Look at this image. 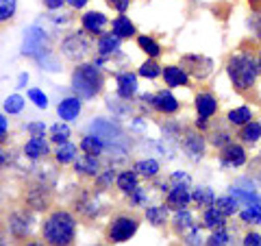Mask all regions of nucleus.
<instances>
[{
  "instance_id": "obj_1",
  "label": "nucleus",
  "mask_w": 261,
  "mask_h": 246,
  "mask_svg": "<svg viewBox=\"0 0 261 246\" xmlns=\"http://www.w3.org/2000/svg\"><path fill=\"white\" fill-rule=\"evenodd\" d=\"M226 72L231 79L233 87L238 92H248L255 87L257 77H259V63L250 53H235L228 57L226 61Z\"/></svg>"
},
{
  "instance_id": "obj_2",
  "label": "nucleus",
  "mask_w": 261,
  "mask_h": 246,
  "mask_svg": "<svg viewBox=\"0 0 261 246\" xmlns=\"http://www.w3.org/2000/svg\"><path fill=\"white\" fill-rule=\"evenodd\" d=\"M44 240L55 246H68L76 237V220L68 211H53L42 225Z\"/></svg>"
},
{
  "instance_id": "obj_3",
  "label": "nucleus",
  "mask_w": 261,
  "mask_h": 246,
  "mask_svg": "<svg viewBox=\"0 0 261 246\" xmlns=\"http://www.w3.org/2000/svg\"><path fill=\"white\" fill-rule=\"evenodd\" d=\"M102 75L94 65H79L72 75V87L74 92L83 98H94L96 94L102 92Z\"/></svg>"
},
{
  "instance_id": "obj_4",
  "label": "nucleus",
  "mask_w": 261,
  "mask_h": 246,
  "mask_svg": "<svg viewBox=\"0 0 261 246\" xmlns=\"http://www.w3.org/2000/svg\"><path fill=\"white\" fill-rule=\"evenodd\" d=\"M137 225H140L137 223V218H130V216H124V214L116 216L107 227V240L113 242V244L130 240V237L135 235V231H137Z\"/></svg>"
},
{
  "instance_id": "obj_5",
  "label": "nucleus",
  "mask_w": 261,
  "mask_h": 246,
  "mask_svg": "<svg viewBox=\"0 0 261 246\" xmlns=\"http://www.w3.org/2000/svg\"><path fill=\"white\" fill-rule=\"evenodd\" d=\"M92 48V42L85 37V33H74V35L65 37L63 44H61V53L68 57L70 61H79L89 53Z\"/></svg>"
},
{
  "instance_id": "obj_6",
  "label": "nucleus",
  "mask_w": 261,
  "mask_h": 246,
  "mask_svg": "<svg viewBox=\"0 0 261 246\" xmlns=\"http://www.w3.org/2000/svg\"><path fill=\"white\" fill-rule=\"evenodd\" d=\"M214 63L207 57H200V55H185L183 57V70L187 75H192L196 79H207Z\"/></svg>"
},
{
  "instance_id": "obj_7",
  "label": "nucleus",
  "mask_w": 261,
  "mask_h": 246,
  "mask_svg": "<svg viewBox=\"0 0 261 246\" xmlns=\"http://www.w3.org/2000/svg\"><path fill=\"white\" fill-rule=\"evenodd\" d=\"M220 161H222V166L240 168V166H244V163H246V151H244L240 144L228 142L226 146H222V153H220Z\"/></svg>"
},
{
  "instance_id": "obj_8",
  "label": "nucleus",
  "mask_w": 261,
  "mask_h": 246,
  "mask_svg": "<svg viewBox=\"0 0 261 246\" xmlns=\"http://www.w3.org/2000/svg\"><path fill=\"white\" fill-rule=\"evenodd\" d=\"M196 111H198V118L209 120L211 116H216L218 111V101L211 92H200L196 96Z\"/></svg>"
},
{
  "instance_id": "obj_9",
  "label": "nucleus",
  "mask_w": 261,
  "mask_h": 246,
  "mask_svg": "<svg viewBox=\"0 0 261 246\" xmlns=\"http://www.w3.org/2000/svg\"><path fill=\"white\" fill-rule=\"evenodd\" d=\"M152 107L159 113H174V111H178V103H176V98L172 94L163 89V92L152 96Z\"/></svg>"
},
{
  "instance_id": "obj_10",
  "label": "nucleus",
  "mask_w": 261,
  "mask_h": 246,
  "mask_svg": "<svg viewBox=\"0 0 261 246\" xmlns=\"http://www.w3.org/2000/svg\"><path fill=\"white\" fill-rule=\"evenodd\" d=\"M192 201V194H190V190H187L185 185H176L172 192L168 194V199H166V205L170 209H183V207H187V203Z\"/></svg>"
},
{
  "instance_id": "obj_11",
  "label": "nucleus",
  "mask_w": 261,
  "mask_h": 246,
  "mask_svg": "<svg viewBox=\"0 0 261 246\" xmlns=\"http://www.w3.org/2000/svg\"><path fill=\"white\" fill-rule=\"evenodd\" d=\"M161 75H163L166 85H170V87L187 85V72L183 68H178V65H166V68L161 70Z\"/></svg>"
},
{
  "instance_id": "obj_12",
  "label": "nucleus",
  "mask_w": 261,
  "mask_h": 246,
  "mask_svg": "<svg viewBox=\"0 0 261 246\" xmlns=\"http://www.w3.org/2000/svg\"><path fill=\"white\" fill-rule=\"evenodd\" d=\"M183 146H185V151L190 153L194 159L202 157V153H205V142H202V135H198L196 131H187L185 137H183Z\"/></svg>"
},
{
  "instance_id": "obj_13",
  "label": "nucleus",
  "mask_w": 261,
  "mask_h": 246,
  "mask_svg": "<svg viewBox=\"0 0 261 246\" xmlns=\"http://www.w3.org/2000/svg\"><path fill=\"white\" fill-rule=\"evenodd\" d=\"M105 24H107V15L98 13V11H89L83 15V29L87 33H92V35H98V33H102Z\"/></svg>"
},
{
  "instance_id": "obj_14",
  "label": "nucleus",
  "mask_w": 261,
  "mask_h": 246,
  "mask_svg": "<svg viewBox=\"0 0 261 246\" xmlns=\"http://www.w3.org/2000/svg\"><path fill=\"white\" fill-rule=\"evenodd\" d=\"M24 153H27L31 159H39V157H44V155H48V144L44 142V133L33 135L27 142V146H24Z\"/></svg>"
},
{
  "instance_id": "obj_15",
  "label": "nucleus",
  "mask_w": 261,
  "mask_h": 246,
  "mask_svg": "<svg viewBox=\"0 0 261 246\" xmlns=\"http://www.w3.org/2000/svg\"><path fill=\"white\" fill-rule=\"evenodd\" d=\"M42 39L44 33L37 27H33L24 37V55H37V51H42Z\"/></svg>"
},
{
  "instance_id": "obj_16",
  "label": "nucleus",
  "mask_w": 261,
  "mask_h": 246,
  "mask_svg": "<svg viewBox=\"0 0 261 246\" xmlns=\"http://www.w3.org/2000/svg\"><path fill=\"white\" fill-rule=\"evenodd\" d=\"M120 39L122 37H118L116 33H105V35L98 37V53H100L102 57H107L111 53L120 51Z\"/></svg>"
},
{
  "instance_id": "obj_17",
  "label": "nucleus",
  "mask_w": 261,
  "mask_h": 246,
  "mask_svg": "<svg viewBox=\"0 0 261 246\" xmlns=\"http://www.w3.org/2000/svg\"><path fill=\"white\" fill-rule=\"evenodd\" d=\"M59 116L61 120L65 122H70V120H76L79 118V113H81V101L79 98H65V101L59 105Z\"/></svg>"
},
{
  "instance_id": "obj_18",
  "label": "nucleus",
  "mask_w": 261,
  "mask_h": 246,
  "mask_svg": "<svg viewBox=\"0 0 261 246\" xmlns=\"http://www.w3.org/2000/svg\"><path fill=\"white\" fill-rule=\"evenodd\" d=\"M137 92V79L135 75H130V72H124V75L118 77V94L122 98H130Z\"/></svg>"
},
{
  "instance_id": "obj_19",
  "label": "nucleus",
  "mask_w": 261,
  "mask_h": 246,
  "mask_svg": "<svg viewBox=\"0 0 261 246\" xmlns=\"http://www.w3.org/2000/svg\"><path fill=\"white\" fill-rule=\"evenodd\" d=\"M74 170L81 172V175H92L96 177L98 175V159L94 157V155H83V157H79L74 161Z\"/></svg>"
},
{
  "instance_id": "obj_20",
  "label": "nucleus",
  "mask_w": 261,
  "mask_h": 246,
  "mask_svg": "<svg viewBox=\"0 0 261 246\" xmlns=\"http://www.w3.org/2000/svg\"><path fill=\"white\" fill-rule=\"evenodd\" d=\"M113 33H116L118 37H133L135 35V24L128 18H124V15H118V18L113 20Z\"/></svg>"
},
{
  "instance_id": "obj_21",
  "label": "nucleus",
  "mask_w": 261,
  "mask_h": 246,
  "mask_svg": "<svg viewBox=\"0 0 261 246\" xmlns=\"http://www.w3.org/2000/svg\"><path fill=\"white\" fill-rule=\"evenodd\" d=\"M9 229H11V233H13L15 237H24V235L29 233V229H31L29 218H27V216H22V214L11 216V220H9Z\"/></svg>"
},
{
  "instance_id": "obj_22",
  "label": "nucleus",
  "mask_w": 261,
  "mask_h": 246,
  "mask_svg": "<svg viewBox=\"0 0 261 246\" xmlns=\"http://www.w3.org/2000/svg\"><path fill=\"white\" fill-rule=\"evenodd\" d=\"M240 137H242L246 144L257 142V139L261 137V125H259V122H255V120L246 122V125L242 127V131H240Z\"/></svg>"
},
{
  "instance_id": "obj_23",
  "label": "nucleus",
  "mask_w": 261,
  "mask_h": 246,
  "mask_svg": "<svg viewBox=\"0 0 261 246\" xmlns=\"http://www.w3.org/2000/svg\"><path fill=\"white\" fill-rule=\"evenodd\" d=\"M202 220H205V227H209V229H220V227H224V214H222V211H220L218 207H207Z\"/></svg>"
},
{
  "instance_id": "obj_24",
  "label": "nucleus",
  "mask_w": 261,
  "mask_h": 246,
  "mask_svg": "<svg viewBox=\"0 0 261 246\" xmlns=\"http://www.w3.org/2000/svg\"><path fill=\"white\" fill-rule=\"evenodd\" d=\"M81 149H83V153L87 155H100L102 153V139L98 135H85L83 139H81Z\"/></svg>"
},
{
  "instance_id": "obj_25",
  "label": "nucleus",
  "mask_w": 261,
  "mask_h": 246,
  "mask_svg": "<svg viewBox=\"0 0 261 246\" xmlns=\"http://www.w3.org/2000/svg\"><path fill=\"white\" fill-rule=\"evenodd\" d=\"M226 120L231 122V125H235V127H244L246 122H250V120H252V113H250V109H248V107H238V109L228 111Z\"/></svg>"
},
{
  "instance_id": "obj_26",
  "label": "nucleus",
  "mask_w": 261,
  "mask_h": 246,
  "mask_svg": "<svg viewBox=\"0 0 261 246\" xmlns=\"http://www.w3.org/2000/svg\"><path fill=\"white\" fill-rule=\"evenodd\" d=\"M118 187L124 194H133L135 190H137V179H135V170L130 172V170H126V172H122V175L118 177Z\"/></svg>"
},
{
  "instance_id": "obj_27",
  "label": "nucleus",
  "mask_w": 261,
  "mask_h": 246,
  "mask_svg": "<svg viewBox=\"0 0 261 246\" xmlns=\"http://www.w3.org/2000/svg\"><path fill=\"white\" fill-rule=\"evenodd\" d=\"M55 157H57V161H59V163L74 161V157H76V146L74 144H68V142L59 144V149H57V153H55Z\"/></svg>"
},
{
  "instance_id": "obj_28",
  "label": "nucleus",
  "mask_w": 261,
  "mask_h": 246,
  "mask_svg": "<svg viewBox=\"0 0 261 246\" xmlns=\"http://www.w3.org/2000/svg\"><path fill=\"white\" fill-rule=\"evenodd\" d=\"M242 220H244L246 225H261V203H259V201H257L255 205L250 203L248 207L242 211Z\"/></svg>"
},
{
  "instance_id": "obj_29",
  "label": "nucleus",
  "mask_w": 261,
  "mask_h": 246,
  "mask_svg": "<svg viewBox=\"0 0 261 246\" xmlns=\"http://www.w3.org/2000/svg\"><path fill=\"white\" fill-rule=\"evenodd\" d=\"M192 201L198 205V207H211L214 205V192L209 190V187H198L194 194H192Z\"/></svg>"
},
{
  "instance_id": "obj_30",
  "label": "nucleus",
  "mask_w": 261,
  "mask_h": 246,
  "mask_svg": "<svg viewBox=\"0 0 261 246\" xmlns=\"http://www.w3.org/2000/svg\"><path fill=\"white\" fill-rule=\"evenodd\" d=\"M15 7H18V0H0V27L13 20Z\"/></svg>"
},
{
  "instance_id": "obj_31",
  "label": "nucleus",
  "mask_w": 261,
  "mask_h": 246,
  "mask_svg": "<svg viewBox=\"0 0 261 246\" xmlns=\"http://www.w3.org/2000/svg\"><path fill=\"white\" fill-rule=\"evenodd\" d=\"M137 44H140L142 51L148 57H152V59H154V57H159V53H161V46L154 42L152 37H148V35H142L140 39H137Z\"/></svg>"
},
{
  "instance_id": "obj_32",
  "label": "nucleus",
  "mask_w": 261,
  "mask_h": 246,
  "mask_svg": "<svg viewBox=\"0 0 261 246\" xmlns=\"http://www.w3.org/2000/svg\"><path fill=\"white\" fill-rule=\"evenodd\" d=\"M135 172H140L142 177H154L159 172V163L154 161V159L140 161V163H135Z\"/></svg>"
},
{
  "instance_id": "obj_33",
  "label": "nucleus",
  "mask_w": 261,
  "mask_h": 246,
  "mask_svg": "<svg viewBox=\"0 0 261 246\" xmlns=\"http://www.w3.org/2000/svg\"><path fill=\"white\" fill-rule=\"evenodd\" d=\"M174 225H176V231L178 233H185L187 229H192V214L185 209H178V214L174 218Z\"/></svg>"
},
{
  "instance_id": "obj_34",
  "label": "nucleus",
  "mask_w": 261,
  "mask_h": 246,
  "mask_svg": "<svg viewBox=\"0 0 261 246\" xmlns=\"http://www.w3.org/2000/svg\"><path fill=\"white\" fill-rule=\"evenodd\" d=\"M216 207L222 211L224 216H233L235 211H238V207H240V203H238V199H218V203H216Z\"/></svg>"
},
{
  "instance_id": "obj_35",
  "label": "nucleus",
  "mask_w": 261,
  "mask_h": 246,
  "mask_svg": "<svg viewBox=\"0 0 261 246\" xmlns=\"http://www.w3.org/2000/svg\"><path fill=\"white\" fill-rule=\"evenodd\" d=\"M146 216H148V220L154 225V227H159L166 223V216H168V209L166 207H150L148 211H146Z\"/></svg>"
},
{
  "instance_id": "obj_36",
  "label": "nucleus",
  "mask_w": 261,
  "mask_h": 246,
  "mask_svg": "<svg viewBox=\"0 0 261 246\" xmlns=\"http://www.w3.org/2000/svg\"><path fill=\"white\" fill-rule=\"evenodd\" d=\"M140 75L146 77V79H154V77H159L161 75V65L159 63H154L152 61V57L146 63H142V68H140Z\"/></svg>"
},
{
  "instance_id": "obj_37",
  "label": "nucleus",
  "mask_w": 261,
  "mask_h": 246,
  "mask_svg": "<svg viewBox=\"0 0 261 246\" xmlns=\"http://www.w3.org/2000/svg\"><path fill=\"white\" fill-rule=\"evenodd\" d=\"M22 107H24V98L18 96V94H13V96H9L5 101V111L7 113H20Z\"/></svg>"
},
{
  "instance_id": "obj_38",
  "label": "nucleus",
  "mask_w": 261,
  "mask_h": 246,
  "mask_svg": "<svg viewBox=\"0 0 261 246\" xmlns=\"http://www.w3.org/2000/svg\"><path fill=\"white\" fill-rule=\"evenodd\" d=\"M50 133H53V139L57 144H63V142H68V137H70V127L59 122V125H55L50 129Z\"/></svg>"
},
{
  "instance_id": "obj_39",
  "label": "nucleus",
  "mask_w": 261,
  "mask_h": 246,
  "mask_svg": "<svg viewBox=\"0 0 261 246\" xmlns=\"http://www.w3.org/2000/svg\"><path fill=\"white\" fill-rule=\"evenodd\" d=\"M29 98L37 105L39 109H46L48 107V98H46L44 92H39V89H29Z\"/></svg>"
},
{
  "instance_id": "obj_40",
  "label": "nucleus",
  "mask_w": 261,
  "mask_h": 246,
  "mask_svg": "<svg viewBox=\"0 0 261 246\" xmlns=\"http://www.w3.org/2000/svg\"><path fill=\"white\" fill-rule=\"evenodd\" d=\"M226 242H228V235H226V231H224V227H220L218 231L207 240V244H211V246H222V244H226Z\"/></svg>"
},
{
  "instance_id": "obj_41",
  "label": "nucleus",
  "mask_w": 261,
  "mask_h": 246,
  "mask_svg": "<svg viewBox=\"0 0 261 246\" xmlns=\"http://www.w3.org/2000/svg\"><path fill=\"white\" fill-rule=\"evenodd\" d=\"M231 133H228V131H216L214 135H211V142H214L216 146H226L228 142H231Z\"/></svg>"
},
{
  "instance_id": "obj_42",
  "label": "nucleus",
  "mask_w": 261,
  "mask_h": 246,
  "mask_svg": "<svg viewBox=\"0 0 261 246\" xmlns=\"http://www.w3.org/2000/svg\"><path fill=\"white\" fill-rule=\"evenodd\" d=\"M109 3V7H113L116 11H120V13H124L126 9H128V5H130V0H107Z\"/></svg>"
},
{
  "instance_id": "obj_43",
  "label": "nucleus",
  "mask_w": 261,
  "mask_h": 246,
  "mask_svg": "<svg viewBox=\"0 0 261 246\" xmlns=\"http://www.w3.org/2000/svg\"><path fill=\"white\" fill-rule=\"evenodd\" d=\"M27 131H31L33 135H39V133H44V125L42 122H31V125L27 127Z\"/></svg>"
},
{
  "instance_id": "obj_44",
  "label": "nucleus",
  "mask_w": 261,
  "mask_h": 246,
  "mask_svg": "<svg viewBox=\"0 0 261 246\" xmlns=\"http://www.w3.org/2000/svg\"><path fill=\"white\" fill-rule=\"evenodd\" d=\"M244 244H248V246H259V244H261V235L250 233V235H246V240H244Z\"/></svg>"
},
{
  "instance_id": "obj_45",
  "label": "nucleus",
  "mask_w": 261,
  "mask_h": 246,
  "mask_svg": "<svg viewBox=\"0 0 261 246\" xmlns=\"http://www.w3.org/2000/svg\"><path fill=\"white\" fill-rule=\"evenodd\" d=\"M44 5L48 7V9H59V7L63 5V0H44Z\"/></svg>"
},
{
  "instance_id": "obj_46",
  "label": "nucleus",
  "mask_w": 261,
  "mask_h": 246,
  "mask_svg": "<svg viewBox=\"0 0 261 246\" xmlns=\"http://www.w3.org/2000/svg\"><path fill=\"white\" fill-rule=\"evenodd\" d=\"M5 135H7V120L5 116H0V142L5 139Z\"/></svg>"
},
{
  "instance_id": "obj_47",
  "label": "nucleus",
  "mask_w": 261,
  "mask_h": 246,
  "mask_svg": "<svg viewBox=\"0 0 261 246\" xmlns=\"http://www.w3.org/2000/svg\"><path fill=\"white\" fill-rule=\"evenodd\" d=\"M111 179H113V170H107V172H105V175L100 177V183L107 185V183H111Z\"/></svg>"
},
{
  "instance_id": "obj_48",
  "label": "nucleus",
  "mask_w": 261,
  "mask_h": 246,
  "mask_svg": "<svg viewBox=\"0 0 261 246\" xmlns=\"http://www.w3.org/2000/svg\"><path fill=\"white\" fill-rule=\"evenodd\" d=\"M68 3L74 7V9H83V7L87 5V0H68Z\"/></svg>"
},
{
  "instance_id": "obj_49",
  "label": "nucleus",
  "mask_w": 261,
  "mask_h": 246,
  "mask_svg": "<svg viewBox=\"0 0 261 246\" xmlns=\"http://www.w3.org/2000/svg\"><path fill=\"white\" fill-rule=\"evenodd\" d=\"M248 5L252 9H261V0H248Z\"/></svg>"
},
{
  "instance_id": "obj_50",
  "label": "nucleus",
  "mask_w": 261,
  "mask_h": 246,
  "mask_svg": "<svg viewBox=\"0 0 261 246\" xmlns=\"http://www.w3.org/2000/svg\"><path fill=\"white\" fill-rule=\"evenodd\" d=\"M24 83H27V75L20 77V85H18V87H24Z\"/></svg>"
},
{
  "instance_id": "obj_51",
  "label": "nucleus",
  "mask_w": 261,
  "mask_h": 246,
  "mask_svg": "<svg viewBox=\"0 0 261 246\" xmlns=\"http://www.w3.org/2000/svg\"><path fill=\"white\" fill-rule=\"evenodd\" d=\"M257 63H259V75H261V51H259V59H257Z\"/></svg>"
},
{
  "instance_id": "obj_52",
  "label": "nucleus",
  "mask_w": 261,
  "mask_h": 246,
  "mask_svg": "<svg viewBox=\"0 0 261 246\" xmlns=\"http://www.w3.org/2000/svg\"><path fill=\"white\" fill-rule=\"evenodd\" d=\"M0 244H5V242H3V237H0Z\"/></svg>"
}]
</instances>
